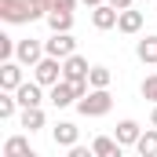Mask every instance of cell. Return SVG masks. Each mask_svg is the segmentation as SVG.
Here are the masks:
<instances>
[{"mask_svg":"<svg viewBox=\"0 0 157 157\" xmlns=\"http://www.w3.org/2000/svg\"><path fill=\"white\" fill-rule=\"evenodd\" d=\"M77 110L84 117H106V113L113 110V95H110L106 88H91V91H84L77 99Z\"/></svg>","mask_w":157,"mask_h":157,"instance_id":"obj_1","label":"cell"},{"mask_svg":"<svg viewBox=\"0 0 157 157\" xmlns=\"http://www.w3.org/2000/svg\"><path fill=\"white\" fill-rule=\"evenodd\" d=\"M33 80H40L44 88L59 84V80H62V59H55V55H44L37 66H33Z\"/></svg>","mask_w":157,"mask_h":157,"instance_id":"obj_2","label":"cell"},{"mask_svg":"<svg viewBox=\"0 0 157 157\" xmlns=\"http://www.w3.org/2000/svg\"><path fill=\"white\" fill-rule=\"evenodd\" d=\"M88 73H91V66H88V59H80L77 51H73L70 59H62V77L66 80H73V84H91Z\"/></svg>","mask_w":157,"mask_h":157,"instance_id":"obj_3","label":"cell"},{"mask_svg":"<svg viewBox=\"0 0 157 157\" xmlns=\"http://www.w3.org/2000/svg\"><path fill=\"white\" fill-rule=\"evenodd\" d=\"M48 99H51L59 110H62V106H73V102L80 99V88L73 84V80H66V77H62L59 84H51V95H48Z\"/></svg>","mask_w":157,"mask_h":157,"instance_id":"obj_4","label":"cell"},{"mask_svg":"<svg viewBox=\"0 0 157 157\" xmlns=\"http://www.w3.org/2000/svg\"><path fill=\"white\" fill-rule=\"evenodd\" d=\"M0 18L4 22H33L26 0H0Z\"/></svg>","mask_w":157,"mask_h":157,"instance_id":"obj_5","label":"cell"},{"mask_svg":"<svg viewBox=\"0 0 157 157\" xmlns=\"http://www.w3.org/2000/svg\"><path fill=\"white\" fill-rule=\"evenodd\" d=\"M44 55H48V51L40 48L37 40H18V44H15V59H18L22 66H29V70L37 66V62L44 59Z\"/></svg>","mask_w":157,"mask_h":157,"instance_id":"obj_6","label":"cell"},{"mask_svg":"<svg viewBox=\"0 0 157 157\" xmlns=\"http://www.w3.org/2000/svg\"><path fill=\"white\" fill-rule=\"evenodd\" d=\"M44 51L55 55V59H70V55L77 51V40L70 37V33H51V40L44 44Z\"/></svg>","mask_w":157,"mask_h":157,"instance_id":"obj_7","label":"cell"},{"mask_svg":"<svg viewBox=\"0 0 157 157\" xmlns=\"http://www.w3.org/2000/svg\"><path fill=\"white\" fill-rule=\"evenodd\" d=\"M121 18V11L106 0V4H99V7H91V22H95V29H113Z\"/></svg>","mask_w":157,"mask_h":157,"instance_id":"obj_8","label":"cell"},{"mask_svg":"<svg viewBox=\"0 0 157 157\" xmlns=\"http://www.w3.org/2000/svg\"><path fill=\"white\" fill-rule=\"evenodd\" d=\"M18 84H22V62H4L0 66V88L4 91H18Z\"/></svg>","mask_w":157,"mask_h":157,"instance_id":"obj_9","label":"cell"},{"mask_svg":"<svg viewBox=\"0 0 157 157\" xmlns=\"http://www.w3.org/2000/svg\"><path fill=\"white\" fill-rule=\"evenodd\" d=\"M40 88H44L40 80H33V84H29V80H22V84H18L15 99H18V106H22V110H26V106H40V99H44V95H40Z\"/></svg>","mask_w":157,"mask_h":157,"instance_id":"obj_10","label":"cell"},{"mask_svg":"<svg viewBox=\"0 0 157 157\" xmlns=\"http://www.w3.org/2000/svg\"><path fill=\"white\" fill-rule=\"evenodd\" d=\"M51 135H55V146H77V124L73 121H59Z\"/></svg>","mask_w":157,"mask_h":157,"instance_id":"obj_11","label":"cell"},{"mask_svg":"<svg viewBox=\"0 0 157 157\" xmlns=\"http://www.w3.org/2000/svg\"><path fill=\"white\" fill-rule=\"evenodd\" d=\"M91 150H95V157H121L124 146L117 143V135H113V139H110V135H99V139L91 143Z\"/></svg>","mask_w":157,"mask_h":157,"instance_id":"obj_12","label":"cell"},{"mask_svg":"<svg viewBox=\"0 0 157 157\" xmlns=\"http://www.w3.org/2000/svg\"><path fill=\"white\" fill-rule=\"evenodd\" d=\"M117 29L121 33H139L143 29V11H132V7H124L117 18Z\"/></svg>","mask_w":157,"mask_h":157,"instance_id":"obj_13","label":"cell"},{"mask_svg":"<svg viewBox=\"0 0 157 157\" xmlns=\"http://www.w3.org/2000/svg\"><path fill=\"white\" fill-rule=\"evenodd\" d=\"M139 135H143V128H139L135 121H121V124H117V143H121V146H135Z\"/></svg>","mask_w":157,"mask_h":157,"instance_id":"obj_14","label":"cell"},{"mask_svg":"<svg viewBox=\"0 0 157 157\" xmlns=\"http://www.w3.org/2000/svg\"><path fill=\"white\" fill-rule=\"evenodd\" d=\"M4 157H33L29 139H26V135H11V139L4 143Z\"/></svg>","mask_w":157,"mask_h":157,"instance_id":"obj_15","label":"cell"},{"mask_svg":"<svg viewBox=\"0 0 157 157\" xmlns=\"http://www.w3.org/2000/svg\"><path fill=\"white\" fill-rule=\"evenodd\" d=\"M48 26H51V33H70L73 29V11H48Z\"/></svg>","mask_w":157,"mask_h":157,"instance_id":"obj_16","label":"cell"},{"mask_svg":"<svg viewBox=\"0 0 157 157\" xmlns=\"http://www.w3.org/2000/svg\"><path fill=\"white\" fill-rule=\"evenodd\" d=\"M135 55H139L143 62H150V66L157 62V37H154V33H150V37H143L139 44H135Z\"/></svg>","mask_w":157,"mask_h":157,"instance_id":"obj_17","label":"cell"},{"mask_svg":"<svg viewBox=\"0 0 157 157\" xmlns=\"http://www.w3.org/2000/svg\"><path fill=\"white\" fill-rule=\"evenodd\" d=\"M135 150L143 157H157V128H146L143 135H139V143H135Z\"/></svg>","mask_w":157,"mask_h":157,"instance_id":"obj_18","label":"cell"},{"mask_svg":"<svg viewBox=\"0 0 157 157\" xmlns=\"http://www.w3.org/2000/svg\"><path fill=\"white\" fill-rule=\"evenodd\" d=\"M22 128H26V132H40V128H44V110H40V106H26V110H22Z\"/></svg>","mask_w":157,"mask_h":157,"instance_id":"obj_19","label":"cell"},{"mask_svg":"<svg viewBox=\"0 0 157 157\" xmlns=\"http://www.w3.org/2000/svg\"><path fill=\"white\" fill-rule=\"evenodd\" d=\"M88 80H91V88H110V70L106 66H91Z\"/></svg>","mask_w":157,"mask_h":157,"instance_id":"obj_20","label":"cell"},{"mask_svg":"<svg viewBox=\"0 0 157 157\" xmlns=\"http://www.w3.org/2000/svg\"><path fill=\"white\" fill-rule=\"evenodd\" d=\"M15 106H18V99H11V91H4L0 95V121H7L15 113Z\"/></svg>","mask_w":157,"mask_h":157,"instance_id":"obj_21","label":"cell"},{"mask_svg":"<svg viewBox=\"0 0 157 157\" xmlns=\"http://www.w3.org/2000/svg\"><path fill=\"white\" fill-rule=\"evenodd\" d=\"M143 99H150V102H157V73L154 77L143 80Z\"/></svg>","mask_w":157,"mask_h":157,"instance_id":"obj_22","label":"cell"},{"mask_svg":"<svg viewBox=\"0 0 157 157\" xmlns=\"http://www.w3.org/2000/svg\"><path fill=\"white\" fill-rule=\"evenodd\" d=\"M11 55H15V40H11V37H4V33H0V59L7 62Z\"/></svg>","mask_w":157,"mask_h":157,"instance_id":"obj_23","label":"cell"},{"mask_svg":"<svg viewBox=\"0 0 157 157\" xmlns=\"http://www.w3.org/2000/svg\"><path fill=\"white\" fill-rule=\"evenodd\" d=\"M51 4V11H73L77 7V0H48Z\"/></svg>","mask_w":157,"mask_h":157,"instance_id":"obj_24","label":"cell"},{"mask_svg":"<svg viewBox=\"0 0 157 157\" xmlns=\"http://www.w3.org/2000/svg\"><path fill=\"white\" fill-rule=\"evenodd\" d=\"M110 4H113L117 11H124V7H132V0H110Z\"/></svg>","mask_w":157,"mask_h":157,"instance_id":"obj_25","label":"cell"},{"mask_svg":"<svg viewBox=\"0 0 157 157\" xmlns=\"http://www.w3.org/2000/svg\"><path fill=\"white\" fill-rule=\"evenodd\" d=\"M150 124L157 128V102H154V113H150Z\"/></svg>","mask_w":157,"mask_h":157,"instance_id":"obj_26","label":"cell"},{"mask_svg":"<svg viewBox=\"0 0 157 157\" xmlns=\"http://www.w3.org/2000/svg\"><path fill=\"white\" fill-rule=\"evenodd\" d=\"M80 4H88V7H99V4H102V0H80Z\"/></svg>","mask_w":157,"mask_h":157,"instance_id":"obj_27","label":"cell"}]
</instances>
